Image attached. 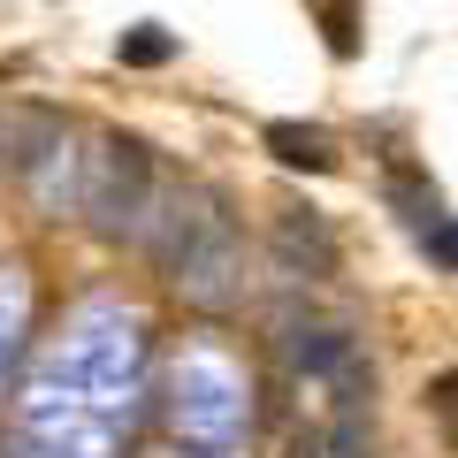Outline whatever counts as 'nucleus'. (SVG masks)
Returning <instances> with one entry per match:
<instances>
[{
	"label": "nucleus",
	"instance_id": "obj_9",
	"mask_svg": "<svg viewBox=\"0 0 458 458\" xmlns=\"http://www.w3.org/2000/svg\"><path fill=\"white\" fill-rule=\"evenodd\" d=\"M0 146H8V131H0Z\"/></svg>",
	"mask_w": 458,
	"mask_h": 458
},
{
	"label": "nucleus",
	"instance_id": "obj_7",
	"mask_svg": "<svg viewBox=\"0 0 458 458\" xmlns=\"http://www.w3.org/2000/svg\"><path fill=\"white\" fill-rule=\"evenodd\" d=\"M428 405H436L443 436H451V451H458V367H451V375H436V390H428Z\"/></svg>",
	"mask_w": 458,
	"mask_h": 458
},
{
	"label": "nucleus",
	"instance_id": "obj_5",
	"mask_svg": "<svg viewBox=\"0 0 458 458\" xmlns=\"http://www.w3.org/2000/svg\"><path fill=\"white\" fill-rule=\"evenodd\" d=\"M114 62L123 69H161V62H176V38H168L161 23H138V31L114 38Z\"/></svg>",
	"mask_w": 458,
	"mask_h": 458
},
{
	"label": "nucleus",
	"instance_id": "obj_8",
	"mask_svg": "<svg viewBox=\"0 0 458 458\" xmlns=\"http://www.w3.org/2000/svg\"><path fill=\"white\" fill-rule=\"evenodd\" d=\"M420 245H428V252H436V260L458 276V222H428V229H420Z\"/></svg>",
	"mask_w": 458,
	"mask_h": 458
},
{
	"label": "nucleus",
	"instance_id": "obj_3",
	"mask_svg": "<svg viewBox=\"0 0 458 458\" xmlns=\"http://www.w3.org/2000/svg\"><path fill=\"white\" fill-rule=\"evenodd\" d=\"M260 146L276 153L283 168H306V176H328V168H336V146H328V131H313V123H267Z\"/></svg>",
	"mask_w": 458,
	"mask_h": 458
},
{
	"label": "nucleus",
	"instance_id": "obj_1",
	"mask_svg": "<svg viewBox=\"0 0 458 458\" xmlns=\"http://www.w3.org/2000/svg\"><path fill=\"white\" fill-rule=\"evenodd\" d=\"M153 207V153L138 146V138H107V161H99V191H92V214L107 237H123V229H138Z\"/></svg>",
	"mask_w": 458,
	"mask_h": 458
},
{
	"label": "nucleus",
	"instance_id": "obj_6",
	"mask_svg": "<svg viewBox=\"0 0 458 458\" xmlns=\"http://www.w3.org/2000/svg\"><path fill=\"white\" fill-rule=\"evenodd\" d=\"M321 31H328V54H336V62L360 54V16H352V0H321Z\"/></svg>",
	"mask_w": 458,
	"mask_h": 458
},
{
	"label": "nucleus",
	"instance_id": "obj_4",
	"mask_svg": "<svg viewBox=\"0 0 458 458\" xmlns=\"http://www.w3.org/2000/svg\"><path fill=\"white\" fill-rule=\"evenodd\" d=\"M283 352H291L298 375H344V367L360 360V344L344 336V328H291V336H283Z\"/></svg>",
	"mask_w": 458,
	"mask_h": 458
},
{
	"label": "nucleus",
	"instance_id": "obj_2",
	"mask_svg": "<svg viewBox=\"0 0 458 458\" xmlns=\"http://www.w3.org/2000/svg\"><path fill=\"white\" fill-rule=\"evenodd\" d=\"M276 252L291 267H306V276H336V260H344L336 229H328L321 214H283V222H276Z\"/></svg>",
	"mask_w": 458,
	"mask_h": 458
}]
</instances>
